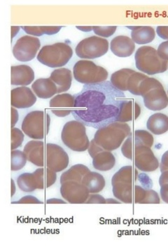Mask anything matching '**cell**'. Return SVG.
Masks as SVG:
<instances>
[{
  "instance_id": "7c38bea8",
  "label": "cell",
  "mask_w": 168,
  "mask_h": 252,
  "mask_svg": "<svg viewBox=\"0 0 168 252\" xmlns=\"http://www.w3.org/2000/svg\"><path fill=\"white\" fill-rule=\"evenodd\" d=\"M69 162V156L62 147L52 143L46 144V164L48 168L60 172L66 170Z\"/></svg>"
},
{
  "instance_id": "681fc988",
  "label": "cell",
  "mask_w": 168,
  "mask_h": 252,
  "mask_svg": "<svg viewBox=\"0 0 168 252\" xmlns=\"http://www.w3.org/2000/svg\"><path fill=\"white\" fill-rule=\"evenodd\" d=\"M20 27H16V26H12L11 27V39H13V37L18 34V31H19Z\"/></svg>"
},
{
  "instance_id": "7dc6e473",
  "label": "cell",
  "mask_w": 168,
  "mask_h": 252,
  "mask_svg": "<svg viewBox=\"0 0 168 252\" xmlns=\"http://www.w3.org/2000/svg\"><path fill=\"white\" fill-rule=\"evenodd\" d=\"M47 204H66L67 202L64 200H61V199L58 198H51L48 200L46 201Z\"/></svg>"
},
{
  "instance_id": "f907efd6",
  "label": "cell",
  "mask_w": 168,
  "mask_h": 252,
  "mask_svg": "<svg viewBox=\"0 0 168 252\" xmlns=\"http://www.w3.org/2000/svg\"><path fill=\"white\" fill-rule=\"evenodd\" d=\"M118 203L119 202L116 201V200H111V199H109V201H106V203Z\"/></svg>"
},
{
  "instance_id": "1f68e13d",
  "label": "cell",
  "mask_w": 168,
  "mask_h": 252,
  "mask_svg": "<svg viewBox=\"0 0 168 252\" xmlns=\"http://www.w3.org/2000/svg\"><path fill=\"white\" fill-rule=\"evenodd\" d=\"M148 76L142 73L135 72L130 77L128 82V91L135 95H138V89L143 80L147 78Z\"/></svg>"
},
{
  "instance_id": "cb8c5ba5",
  "label": "cell",
  "mask_w": 168,
  "mask_h": 252,
  "mask_svg": "<svg viewBox=\"0 0 168 252\" xmlns=\"http://www.w3.org/2000/svg\"><path fill=\"white\" fill-rule=\"evenodd\" d=\"M115 157L109 151H102L93 158L94 168L101 171H108L115 165Z\"/></svg>"
},
{
  "instance_id": "ee69618b",
  "label": "cell",
  "mask_w": 168,
  "mask_h": 252,
  "mask_svg": "<svg viewBox=\"0 0 168 252\" xmlns=\"http://www.w3.org/2000/svg\"><path fill=\"white\" fill-rule=\"evenodd\" d=\"M156 32L161 39L168 41V26H159Z\"/></svg>"
},
{
  "instance_id": "ab89813d",
  "label": "cell",
  "mask_w": 168,
  "mask_h": 252,
  "mask_svg": "<svg viewBox=\"0 0 168 252\" xmlns=\"http://www.w3.org/2000/svg\"><path fill=\"white\" fill-rule=\"evenodd\" d=\"M88 150H89L90 156H91V157L93 158L96 157V156L98 154H99L100 152L104 151V149H103L102 147H100V146L96 143L94 139H93V140L90 142V146Z\"/></svg>"
},
{
  "instance_id": "60d3db41",
  "label": "cell",
  "mask_w": 168,
  "mask_h": 252,
  "mask_svg": "<svg viewBox=\"0 0 168 252\" xmlns=\"http://www.w3.org/2000/svg\"><path fill=\"white\" fill-rule=\"evenodd\" d=\"M12 204H43V202L40 201L35 197L32 195H26L20 199L18 201L12 202Z\"/></svg>"
},
{
  "instance_id": "8992f818",
  "label": "cell",
  "mask_w": 168,
  "mask_h": 252,
  "mask_svg": "<svg viewBox=\"0 0 168 252\" xmlns=\"http://www.w3.org/2000/svg\"><path fill=\"white\" fill-rule=\"evenodd\" d=\"M51 118L44 111L28 113L23 119L22 130L30 138L42 140L49 134Z\"/></svg>"
},
{
  "instance_id": "7a4b0ae2",
  "label": "cell",
  "mask_w": 168,
  "mask_h": 252,
  "mask_svg": "<svg viewBox=\"0 0 168 252\" xmlns=\"http://www.w3.org/2000/svg\"><path fill=\"white\" fill-rule=\"evenodd\" d=\"M132 135L131 127L125 123L116 122L110 125L98 129L94 140L104 150H115L119 148L126 137Z\"/></svg>"
},
{
  "instance_id": "d6a6232c",
  "label": "cell",
  "mask_w": 168,
  "mask_h": 252,
  "mask_svg": "<svg viewBox=\"0 0 168 252\" xmlns=\"http://www.w3.org/2000/svg\"><path fill=\"white\" fill-rule=\"evenodd\" d=\"M133 118V103L132 100L126 99L121 107L117 122L125 123L131 122Z\"/></svg>"
},
{
  "instance_id": "ac0fdd59",
  "label": "cell",
  "mask_w": 168,
  "mask_h": 252,
  "mask_svg": "<svg viewBox=\"0 0 168 252\" xmlns=\"http://www.w3.org/2000/svg\"><path fill=\"white\" fill-rule=\"evenodd\" d=\"M25 154L28 161L38 167L44 166V143L41 141L33 140L25 146Z\"/></svg>"
},
{
  "instance_id": "5b68a950",
  "label": "cell",
  "mask_w": 168,
  "mask_h": 252,
  "mask_svg": "<svg viewBox=\"0 0 168 252\" xmlns=\"http://www.w3.org/2000/svg\"><path fill=\"white\" fill-rule=\"evenodd\" d=\"M61 139L65 145L74 152H85L90 146L86 126L78 121H71L65 124Z\"/></svg>"
},
{
  "instance_id": "44dd1931",
  "label": "cell",
  "mask_w": 168,
  "mask_h": 252,
  "mask_svg": "<svg viewBox=\"0 0 168 252\" xmlns=\"http://www.w3.org/2000/svg\"><path fill=\"white\" fill-rule=\"evenodd\" d=\"M50 79L56 84L58 88V94L66 92L69 91L72 81V74L71 70L67 68H61V69H55Z\"/></svg>"
},
{
  "instance_id": "e575fe53",
  "label": "cell",
  "mask_w": 168,
  "mask_h": 252,
  "mask_svg": "<svg viewBox=\"0 0 168 252\" xmlns=\"http://www.w3.org/2000/svg\"><path fill=\"white\" fill-rule=\"evenodd\" d=\"M24 141V134L20 129L11 128V150H15L21 147Z\"/></svg>"
},
{
  "instance_id": "4dcf8cb0",
  "label": "cell",
  "mask_w": 168,
  "mask_h": 252,
  "mask_svg": "<svg viewBox=\"0 0 168 252\" xmlns=\"http://www.w3.org/2000/svg\"><path fill=\"white\" fill-rule=\"evenodd\" d=\"M161 86H163V85L159 80L154 79V78L148 77L141 82L139 89H138V95H141L143 97L149 91L161 87Z\"/></svg>"
},
{
  "instance_id": "52a82bcc",
  "label": "cell",
  "mask_w": 168,
  "mask_h": 252,
  "mask_svg": "<svg viewBox=\"0 0 168 252\" xmlns=\"http://www.w3.org/2000/svg\"><path fill=\"white\" fill-rule=\"evenodd\" d=\"M74 79L78 82L85 84H98L107 79V70L101 66L97 65L93 61L81 60L74 64L73 69Z\"/></svg>"
},
{
  "instance_id": "ffe728a7",
  "label": "cell",
  "mask_w": 168,
  "mask_h": 252,
  "mask_svg": "<svg viewBox=\"0 0 168 252\" xmlns=\"http://www.w3.org/2000/svg\"><path fill=\"white\" fill-rule=\"evenodd\" d=\"M33 92L41 99H49L58 94V88L56 84L50 78L39 79L32 85Z\"/></svg>"
},
{
  "instance_id": "8d00e7d4",
  "label": "cell",
  "mask_w": 168,
  "mask_h": 252,
  "mask_svg": "<svg viewBox=\"0 0 168 252\" xmlns=\"http://www.w3.org/2000/svg\"><path fill=\"white\" fill-rule=\"evenodd\" d=\"M121 152H122L123 155L125 157L128 158L129 159H133V142L132 135L129 136V138L123 144Z\"/></svg>"
},
{
  "instance_id": "d4e9b609",
  "label": "cell",
  "mask_w": 168,
  "mask_h": 252,
  "mask_svg": "<svg viewBox=\"0 0 168 252\" xmlns=\"http://www.w3.org/2000/svg\"><path fill=\"white\" fill-rule=\"evenodd\" d=\"M34 174L37 184V189L41 190L51 187L57 180L56 172L48 167L46 169L43 167L37 169L34 172Z\"/></svg>"
},
{
  "instance_id": "c3c4849f",
  "label": "cell",
  "mask_w": 168,
  "mask_h": 252,
  "mask_svg": "<svg viewBox=\"0 0 168 252\" xmlns=\"http://www.w3.org/2000/svg\"><path fill=\"white\" fill-rule=\"evenodd\" d=\"M76 28L79 31L86 32H89L93 31V27H91V26H76Z\"/></svg>"
},
{
  "instance_id": "9a60e30c",
  "label": "cell",
  "mask_w": 168,
  "mask_h": 252,
  "mask_svg": "<svg viewBox=\"0 0 168 252\" xmlns=\"http://www.w3.org/2000/svg\"><path fill=\"white\" fill-rule=\"evenodd\" d=\"M11 106L17 109L33 107L36 102L34 93L28 87H18L11 91Z\"/></svg>"
},
{
  "instance_id": "f6af8a7d",
  "label": "cell",
  "mask_w": 168,
  "mask_h": 252,
  "mask_svg": "<svg viewBox=\"0 0 168 252\" xmlns=\"http://www.w3.org/2000/svg\"><path fill=\"white\" fill-rule=\"evenodd\" d=\"M19 115L18 111L16 109L11 107V128L14 127L15 125L17 124Z\"/></svg>"
},
{
  "instance_id": "8fae6325",
  "label": "cell",
  "mask_w": 168,
  "mask_h": 252,
  "mask_svg": "<svg viewBox=\"0 0 168 252\" xmlns=\"http://www.w3.org/2000/svg\"><path fill=\"white\" fill-rule=\"evenodd\" d=\"M61 193L67 203L84 204L87 201L91 193L81 182L69 181L61 185Z\"/></svg>"
},
{
  "instance_id": "d6986e66",
  "label": "cell",
  "mask_w": 168,
  "mask_h": 252,
  "mask_svg": "<svg viewBox=\"0 0 168 252\" xmlns=\"http://www.w3.org/2000/svg\"><path fill=\"white\" fill-rule=\"evenodd\" d=\"M11 71V85L26 86L34 81V70L30 66L26 64L12 66Z\"/></svg>"
},
{
  "instance_id": "484cf974",
  "label": "cell",
  "mask_w": 168,
  "mask_h": 252,
  "mask_svg": "<svg viewBox=\"0 0 168 252\" xmlns=\"http://www.w3.org/2000/svg\"><path fill=\"white\" fill-rule=\"evenodd\" d=\"M81 183L86 186L91 193H98L104 189L105 181L102 175L94 172H89L84 176Z\"/></svg>"
},
{
  "instance_id": "2e32d148",
  "label": "cell",
  "mask_w": 168,
  "mask_h": 252,
  "mask_svg": "<svg viewBox=\"0 0 168 252\" xmlns=\"http://www.w3.org/2000/svg\"><path fill=\"white\" fill-rule=\"evenodd\" d=\"M143 97L144 105L149 110L160 111L168 107V97L164 86L153 89Z\"/></svg>"
},
{
  "instance_id": "74e56055",
  "label": "cell",
  "mask_w": 168,
  "mask_h": 252,
  "mask_svg": "<svg viewBox=\"0 0 168 252\" xmlns=\"http://www.w3.org/2000/svg\"><path fill=\"white\" fill-rule=\"evenodd\" d=\"M22 29L27 34L34 36H41L44 35L41 26H23Z\"/></svg>"
},
{
  "instance_id": "5bb4252c",
  "label": "cell",
  "mask_w": 168,
  "mask_h": 252,
  "mask_svg": "<svg viewBox=\"0 0 168 252\" xmlns=\"http://www.w3.org/2000/svg\"><path fill=\"white\" fill-rule=\"evenodd\" d=\"M75 104L74 96L69 94H59L55 96L49 102L51 112L56 117H66L72 113Z\"/></svg>"
},
{
  "instance_id": "b9f144b4",
  "label": "cell",
  "mask_w": 168,
  "mask_h": 252,
  "mask_svg": "<svg viewBox=\"0 0 168 252\" xmlns=\"http://www.w3.org/2000/svg\"><path fill=\"white\" fill-rule=\"evenodd\" d=\"M61 26H41V31L44 34L47 35H53L57 34L58 32L61 31Z\"/></svg>"
},
{
  "instance_id": "7402d4cb",
  "label": "cell",
  "mask_w": 168,
  "mask_h": 252,
  "mask_svg": "<svg viewBox=\"0 0 168 252\" xmlns=\"http://www.w3.org/2000/svg\"><path fill=\"white\" fill-rule=\"evenodd\" d=\"M148 130L154 135H162L168 131V117L161 113L151 115L146 123Z\"/></svg>"
},
{
  "instance_id": "f35d334b",
  "label": "cell",
  "mask_w": 168,
  "mask_h": 252,
  "mask_svg": "<svg viewBox=\"0 0 168 252\" xmlns=\"http://www.w3.org/2000/svg\"><path fill=\"white\" fill-rule=\"evenodd\" d=\"M157 52L161 59L168 61V41H164L160 44Z\"/></svg>"
},
{
  "instance_id": "83f0119b",
  "label": "cell",
  "mask_w": 168,
  "mask_h": 252,
  "mask_svg": "<svg viewBox=\"0 0 168 252\" xmlns=\"http://www.w3.org/2000/svg\"><path fill=\"white\" fill-rule=\"evenodd\" d=\"M134 72L135 71L128 69V68L120 69V70L113 73L111 77L110 82L118 90L123 91V92L127 91L129 78Z\"/></svg>"
},
{
  "instance_id": "9c48e42d",
  "label": "cell",
  "mask_w": 168,
  "mask_h": 252,
  "mask_svg": "<svg viewBox=\"0 0 168 252\" xmlns=\"http://www.w3.org/2000/svg\"><path fill=\"white\" fill-rule=\"evenodd\" d=\"M114 196L125 203H132L133 168L131 166L122 167L112 178Z\"/></svg>"
},
{
  "instance_id": "d590c367",
  "label": "cell",
  "mask_w": 168,
  "mask_h": 252,
  "mask_svg": "<svg viewBox=\"0 0 168 252\" xmlns=\"http://www.w3.org/2000/svg\"><path fill=\"white\" fill-rule=\"evenodd\" d=\"M117 29L116 26H94L93 31L95 34L102 37H110L115 33Z\"/></svg>"
},
{
  "instance_id": "4316f807",
  "label": "cell",
  "mask_w": 168,
  "mask_h": 252,
  "mask_svg": "<svg viewBox=\"0 0 168 252\" xmlns=\"http://www.w3.org/2000/svg\"><path fill=\"white\" fill-rule=\"evenodd\" d=\"M89 172V169L82 164L73 165L67 171L63 172L61 177V184L62 185L69 181L81 182L84 176Z\"/></svg>"
},
{
  "instance_id": "bcb514c9",
  "label": "cell",
  "mask_w": 168,
  "mask_h": 252,
  "mask_svg": "<svg viewBox=\"0 0 168 252\" xmlns=\"http://www.w3.org/2000/svg\"><path fill=\"white\" fill-rule=\"evenodd\" d=\"M168 167V152H166L162 157L161 161V170L162 172Z\"/></svg>"
},
{
  "instance_id": "f1b7e54d",
  "label": "cell",
  "mask_w": 168,
  "mask_h": 252,
  "mask_svg": "<svg viewBox=\"0 0 168 252\" xmlns=\"http://www.w3.org/2000/svg\"><path fill=\"white\" fill-rule=\"evenodd\" d=\"M18 188L24 192H33L37 189L35 175L33 173H23L17 179Z\"/></svg>"
},
{
  "instance_id": "30bf717a",
  "label": "cell",
  "mask_w": 168,
  "mask_h": 252,
  "mask_svg": "<svg viewBox=\"0 0 168 252\" xmlns=\"http://www.w3.org/2000/svg\"><path fill=\"white\" fill-rule=\"evenodd\" d=\"M40 47L41 42L39 38L23 36L18 39L13 46V56L21 62H29L35 58Z\"/></svg>"
},
{
  "instance_id": "603a6c76",
  "label": "cell",
  "mask_w": 168,
  "mask_h": 252,
  "mask_svg": "<svg viewBox=\"0 0 168 252\" xmlns=\"http://www.w3.org/2000/svg\"><path fill=\"white\" fill-rule=\"evenodd\" d=\"M156 31L151 26H136L131 32V39L134 44H146L155 39Z\"/></svg>"
},
{
  "instance_id": "f546056e",
  "label": "cell",
  "mask_w": 168,
  "mask_h": 252,
  "mask_svg": "<svg viewBox=\"0 0 168 252\" xmlns=\"http://www.w3.org/2000/svg\"><path fill=\"white\" fill-rule=\"evenodd\" d=\"M26 155L24 152L19 150H13L11 152V171H18L26 165Z\"/></svg>"
},
{
  "instance_id": "6da1fadb",
  "label": "cell",
  "mask_w": 168,
  "mask_h": 252,
  "mask_svg": "<svg viewBox=\"0 0 168 252\" xmlns=\"http://www.w3.org/2000/svg\"><path fill=\"white\" fill-rule=\"evenodd\" d=\"M74 99L72 114L76 121L98 130L117 122L126 96L106 81L85 84Z\"/></svg>"
},
{
  "instance_id": "7bdbcfd3",
  "label": "cell",
  "mask_w": 168,
  "mask_h": 252,
  "mask_svg": "<svg viewBox=\"0 0 168 252\" xmlns=\"http://www.w3.org/2000/svg\"><path fill=\"white\" fill-rule=\"evenodd\" d=\"M86 203H106V200L101 195L96 194V195H89Z\"/></svg>"
},
{
  "instance_id": "277c9868",
  "label": "cell",
  "mask_w": 168,
  "mask_h": 252,
  "mask_svg": "<svg viewBox=\"0 0 168 252\" xmlns=\"http://www.w3.org/2000/svg\"><path fill=\"white\" fill-rule=\"evenodd\" d=\"M73 51L66 43L58 42L43 46L36 56L41 64L51 68L66 65L72 57Z\"/></svg>"
},
{
  "instance_id": "ba28073f",
  "label": "cell",
  "mask_w": 168,
  "mask_h": 252,
  "mask_svg": "<svg viewBox=\"0 0 168 252\" xmlns=\"http://www.w3.org/2000/svg\"><path fill=\"white\" fill-rule=\"evenodd\" d=\"M75 51L80 59H98L109 51V41L101 36H91L80 41Z\"/></svg>"
},
{
  "instance_id": "e0dca14e",
  "label": "cell",
  "mask_w": 168,
  "mask_h": 252,
  "mask_svg": "<svg viewBox=\"0 0 168 252\" xmlns=\"http://www.w3.org/2000/svg\"><path fill=\"white\" fill-rule=\"evenodd\" d=\"M111 52L120 58H127L132 56L135 49V44L131 38L127 36H117L111 41Z\"/></svg>"
},
{
  "instance_id": "3957f363",
  "label": "cell",
  "mask_w": 168,
  "mask_h": 252,
  "mask_svg": "<svg viewBox=\"0 0 168 252\" xmlns=\"http://www.w3.org/2000/svg\"><path fill=\"white\" fill-rule=\"evenodd\" d=\"M134 59L136 67L148 75L164 73L168 68V61L161 59L157 50L151 46H144L139 48L136 51Z\"/></svg>"
},
{
  "instance_id": "836d02e7",
  "label": "cell",
  "mask_w": 168,
  "mask_h": 252,
  "mask_svg": "<svg viewBox=\"0 0 168 252\" xmlns=\"http://www.w3.org/2000/svg\"><path fill=\"white\" fill-rule=\"evenodd\" d=\"M134 137L135 146L144 145L151 148L154 144V137L147 131L136 130L134 132Z\"/></svg>"
},
{
  "instance_id": "4fadbf2b",
  "label": "cell",
  "mask_w": 168,
  "mask_h": 252,
  "mask_svg": "<svg viewBox=\"0 0 168 252\" xmlns=\"http://www.w3.org/2000/svg\"><path fill=\"white\" fill-rule=\"evenodd\" d=\"M134 162L136 167L144 172L154 171L159 167V161L150 147L144 145L134 147Z\"/></svg>"
}]
</instances>
